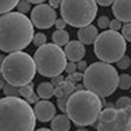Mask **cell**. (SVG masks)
<instances>
[{"label":"cell","instance_id":"obj_1","mask_svg":"<svg viewBox=\"0 0 131 131\" xmlns=\"http://www.w3.org/2000/svg\"><path fill=\"white\" fill-rule=\"evenodd\" d=\"M34 26L26 14L9 12L0 17V51H23L32 42Z\"/></svg>","mask_w":131,"mask_h":131},{"label":"cell","instance_id":"obj_2","mask_svg":"<svg viewBox=\"0 0 131 131\" xmlns=\"http://www.w3.org/2000/svg\"><path fill=\"white\" fill-rule=\"evenodd\" d=\"M34 110L23 97L6 96L0 99V131H34Z\"/></svg>","mask_w":131,"mask_h":131},{"label":"cell","instance_id":"obj_3","mask_svg":"<svg viewBox=\"0 0 131 131\" xmlns=\"http://www.w3.org/2000/svg\"><path fill=\"white\" fill-rule=\"evenodd\" d=\"M102 107V99L97 94L82 89V90H75L68 97L65 113L69 120L78 127H86V125H93L97 121Z\"/></svg>","mask_w":131,"mask_h":131},{"label":"cell","instance_id":"obj_4","mask_svg":"<svg viewBox=\"0 0 131 131\" xmlns=\"http://www.w3.org/2000/svg\"><path fill=\"white\" fill-rule=\"evenodd\" d=\"M82 82L86 90L97 94L100 99H104L116 92L118 86V73L111 63L99 61L88 65L83 72Z\"/></svg>","mask_w":131,"mask_h":131},{"label":"cell","instance_id":"obj_5","mask_svg":"<svg viewBox=\"0 0 131 131\" xmlns=\"http://www.w3.org/2000/svg\"><path fill=\"white\" fill-rule=\"evenodd\" d=\"M2 68V78L13 86H23L31 83L35 76V63L31 55L23 51L10 52L3 59Z\"/></svg>","mask_w":131,"mask_h":131},{"label":"cell","instance_id":"obj_6","mask_svg":"<svg viewBox=\"0 0 131 131\" xmlns=\"http://www.w3.org/2000/svg\"><path fill=\"white\" fill-rule=\"evenodd\" d=\"M32 59L37 72L45 78H54L65 71V51L57 44H44L38 47Z\"/></svg>","mask_w":131,"mask_h":131},{"label":"cell","instance_id":"obj_7","mask_svg":"<svg viewBox=\"0 0 131 131\" xmlns=\"http://www.w3.org/2000/svg\"><path fill=\"white\" fill-rule=\"evenodd\" d=\"M59 7L65 23L75 28L92 24L97 14L96 0H62Z\"/></svg>","mask_w":131,"mask_h":131},{"label":"cell","instance_id":"obj_8","mask_svg":"<svg viewBox=\"0 0 131 131\" xmlns=\"http://www.w3.org/2000/svg\"><path fill=\"white\" fill-rule=\"evenodd\" d=\"M94 55L100 61L107 63H114L125 54L127 41L118 31L106 30L97 35L94 41Z\"/></svg>","mask_w":131,"mask_h":131},{"label":"cell","instance_id":"obj_9","mask_svg":"<svg viewBox=\"0 0 131 131\" xmlns=\"http://www.w3.org/2000/svg\"><path fill=\"white\" fill-rule=\"evenodd\" d=\"M97 131H131V106L124 108H117V114L113 120L96 125Z\"/></svg>","mask_w":131,"mask_h":131},{"label":"cell","instance_id":"obj_10","mask_svg":"<svg viewBox=\"0 0 131 131\" xmlns=\"http://www.w3.org/2000/svg\"><path fill=\"white\" fill-rule=\"evenodd\" d=\"M30 20H31L32 26L40 28V30L51 28L55 24V20H57V12L49 4L40 3L32 9L31 18Z\"/></svg>","mask_w":131,"mask_h":131},{"label":"cell","instance_id":"obj_11","mask_svg":"<svg viewBox=\"0 0 131 131\" xmlns=\"http://www.w3.org/2000/svg\"><path fill=\"white\" fill-rule=\"evenodd\" d=\"M55 113H57V108H55V104L51 103L49 100H38L35 103L34 107V114L35 118L41 123H48L51 121L55 117Z\"/></svg>","mask_w":131,"mask_h":131},{"label":"cell","instance_id":"obj_12","mask_svg":"<svg viewBox=\"0 0 131 131\" xmlns=\"http://www.w3.org/2000/svg\"><path fill=\"white\" fill-rule=\"evenodd\" d=\"M111 10L117 20L123 23L131 21V0H114Z\"/></svg>","mask_w":131,"mask_h":131},{"label":"cell","instance_id":"obj_13","mask_svg":"<svg viewBox=\"0 0 131 131\" xmlns=\"http://www.w3.org/2000/svg\"><path fill=\"white\" fill-rule=\"evenodd\" d=\"M65 55H66V59H69L71 62H78V61L83 59L86 54V48L79 40H73V41H69L68 44L65 45Z\"/></svg>","mask_w":131,"mask_h":131},{"label":"cell","instance_id":"obj_14","mask_svg":"<svg viewBox=\"0 0 131 131\" xmlns=\"http://www.w3.org/2000/svg\"><path fill=\"white\" fill-rule=\"evenodd\" d=\"M99 31H97V27L88 24L85 27H80L79 31H78V40L83 44V45H90L96 41Z\"/></svg>","mask_w":131,"mask_h":131},{"label":"cell","instance_id":"obj_15","mask_svg":"<svg viewBox=\"0 0 131 131\" xmlns=\"http://www.w3.org/2000/svg\"><path fill=\"white\" fill-rule=\"evenodd\" d=\"M51 130L52 131H69L71 130V120L66 114L55 116L51 120Z\"/></svg>","mask_w":131,"mask_h":131},{"label":"cell","instance_id":"obj_16","mask_svg":"<svg viewBox=\"0 0 131 131\" xmlns=\"http://www.w3.org/2000/svg\"><path fill=\"white\" fill-rule=\"evenodd\" d=\"M54 90L55 88L52 86L51 82H42L38 85L37 88V94L40 99H44V100H48L54 96Z\"/></svg>","mask_w":131,"mask_h":131},{"label":"cell","instance_id":"obj_17","mask_svg":"<svg viewBox=\"0 0 131 131\" xmlns=\"http://www.w3.org/2000/svg\"><path fill=\"white\" fill-rule=\"evenodd\" d=\"M52 41H54V44H57L59 47H65L69 42V32L65 28L55 30V32L52 34Z\"/></svg>","mask_w":131,"mask_h":131},{"label":"cell","instance_id":"obj_18","mask_svg":"<svg viewBox=\"0 0 131 131\" xmlns=\"http://www.w3.org/2000/svg\"><path fill=\"white\" fill-rule=\"evenodd\" d=\"M18 0H0V14L12 12L13 9H16Z\"/></svg>","mask_w":131,"mask_h":131},{"label":"cell","instance_id":"obj_19","mask_svg":"<svg viewBox=\"0 0 131 131\" xmlns=\"http://www.w3.org/2000/svg\"><path fill=\"white\" fill-rule=\"evenodd\" d=\"M121 90H130L131 89V76L128 73L118 75V86Z\"/></svg>","mask_w":131,"mask_h":131},{"label":"cell","instance_id":"obj_20","mask_svg":"<svg viewBox=\"0 0 131 131\" xmlns=\"http://www.w3.org/2000/svg\"><path fill=\"white\" fill-rule=\"evenodd\" d=\"M18 93H20V97H23V99L30 97L34 93V86H32V83H27V85L20 86L18 88Z\"/></svg>","mask_w":131,"mask_h":131},{"label":"cell","instance_id":"obj_21","mask_svg":"<svg viewBox=\"0 0 131 131\" xmlns=\"http://www.w3.org/2000/svg\"><path fill=\"white\" fill-rule=\"evenodd\" d=\"M3 92H4V94H6V96L20 97V93H18V86H13V85H10V83H4Z\"/></svg>","mask_w":131,"mask_h":131},{"label":"cell","instance_id":"obj_22","mask_svg":"<svg viewBox=\"0 0 131 131\" xmlns=\"http://www.w3.org/2000/svg\"><path fill=\"white\" fill-rule=\"evenodd\" d=\"M16 9H17L20 13L26 14V13H28L30 10H31V3H30L28 0H18V3H17V6H16Z\"/></svg>","mask_w":131,"mask_h":131},{"label":"cell","instance_id":"obj_23","mask_svg":"<svg viewBox=\"0 0 131 131\" xmlns=\"http://www.w3.org/2000/svg\"><path fill=\"white\" fill-rule=\"evenodd\" d=\"M116 65H117V68H120V69H128V68L131 66V58L127 57V55L124 54V55H123V57L116 62Z\"/></svg>","mask_w":131,"mask_h":131},{"label":"cell","instance_id":"obj_24","mask_svg":"<svg viewBox=\"0 0 131 131\" xmlns=\"http://www.w3.org/2000/svg\"><path fill=\"white\" fill-rule=\"evenodd\" d=\"M32 44H34L35 47H41V45H44V44H47V35L44 34V32H37V34H34V37H32Z\"/></svg>","mask_w":131,"mask_h":131},{"label":"cell","instance_id":"obj_25","mask_svg":"<svg viewBox=\"0 0 131 131\" xmlns=\"http://www.w3.org/2000/svg\"><path fill=\"white\" fill-rule=\"evenodd\" d=\"M120 34L124 37L125 41L131 42V21L130 23H125L124 26H121V32H120Z\"/></svg>","mask_w":131,"mask_h":131},{"label":"cell","instance_id":"obj_26","mask_svg":"<svg viewBox=\"0 0 131 131\" xmlns=\"http://www.w3.org/2000/svg\"><path fill=\"white\" fill-rule=\"evenodd\" d=\"M131 106V97H127V96H121L118 100L116 102L114 107L116 108H124V107H128Z\"/></svg>","mask_w":131,"mask_h":131},{"label":"cell","instance_id":"obj_27","mask_svg":"<svg viewBox=\"0 0 131 131\" xmlns=\"http://www.w3.org/2000/svg\"><path fill=\"white\" fill-rule=\"evenodd\" d=\"M82 79H83V73L82 72H73V73H71V75H68V78H66V80H69V82H72V83H78V82H82Z\"/></svg>","mask_w":131,"mask_h":131},{"label":"cell","instance_id":"obj_28","mask_svg":"<svg viewBox=\"0 0 131 131\" xmlns=\"http://www.w3.org/2000/svg\"><path fill=\"white\" fill-rule=\"evenodd\" d=\"M108 24H110V18L107 16H100L99 20H97V27L102 30H106L108 28Z\"/></svg>","mask_w":131,"mask_h":131},{"label":"cell","instance_id":"obj_29","mask_svg":"<svg viewBox=\"0 0 131 131\" xmlns=\"http://www.w3.org/2000/svg\"><path fill=\"white\" fill-rule=\"evenodd\" d=\"M68 97H69V96L58 97V108H59L61 111H63V113L66 111V103H68Z\"/></svg>","mask_w":131,"mask_h":131},{"label":"cell","instance_id":"obj_30","mask_svg":"<svg viewBox=\"0 0 131 131\" xmlns=\"http://www.w3.org/2000/svg\"><path fill=\"white\" fill-rule=\"evenodd\" d=\"M121 21L117 20V18H114V20H110V24H108V28L113 30V31H120L121 30Z\"/></svg>","mask_w":131,"mask_h":131},{"label":"cell","instance_id":"obj_31","mask_svg":"<svg viewBox=\"0 0 131 131\" xmlns=\"http://www.w3.org/2000/svg\"><path fill=\"white\" fill-rule=\"evenodd\" d=\"M78 69H76V62H66V65H65V72L68 75H71V73H73V72H76Z\"/></svg>","mask_w":131,"mask_h":131},{"label":"cell","instance_id":"obj_32","mask_svg":"<svg viewBox=\"0 0 131 131\" xmlns=\"http://www.w3.org/2000/svg\"><path fill=\"white\" fill-rule=\"evenodd\" d=\"M65 80V78L62 76V75H57V76H54V78H51V83H52V86H59L61 83Z\"/></svg>","mask_w":131,"mask_h":131},{"label":"cell","instance_id":"obj_33","mask_svg":"<svg viewBox=\"0 0 131 131\" xmlns=\"http://www.w3.org/2000/svg\"><path fill=\"white\" fill-rule=\"evenodd\" d=\"M86 68H88V63H86V61H83V59H80V61H78L76 62V69H78V72H85L86 71Z\"/></svg>","mask_w":131,"mask_h":131},{"label":"cell","instance_id":"obj_34","mask_svg":"<svg viewBox=\"0 0 131 131\" xmlns=\"http://www.w3.org/2000/svg\"><path fill=\"white\" fill-rule=\"evenodd\" d=\"M54 26L57 27V30H63L66 27V23H65V20H63V18H57Z\"/></svg>","mask_w":131,"mask_h":131},{"label":"cell","instance_id":"obj_35","mask_svg":"<svg viewBox=\"0 0 131 131\" xmlns=\"http://www.w3.org/2000/svg\"><path fill=\"white\" fill-rule=\"evenodd\" d=\"M27 103H30V104H35V103L38 102V100H40V97H38V94H35V93H32L31 96L30 97H27Z\"/></svg>","mask_w":131,"mask_h":131},{"label":"cell","instance_id":"obj_36","mask_svg":"<svg viewBox=\"0 0 131 131\" xmlns=\"http://www.w3.org/2000/svg\"><path fill=\"white\" fill-rule=\"evenodd\" d=\"M113 2H114V0H96V3L100 4V6H103V7L111 6V4H113Z\"/></svg>","mask_w":131,"mask_h":131},{"label":"cell","instance_id":"obj_37","mask_svg":"<svg viewBox=\"0 0 131 131\" xmlns=\"http://www.w3.org/2000/svg\"><path fill=\"white\" fill-rule=\"evenodd\" d=\"M61 2H62V0H49V6L57 9V7L61 6Z\"/></svg>","mask_w":131,"mask_h":131},{"label":"cell","instance_id":"obj_38","mask_svg":"<svg viewBox=\"0 0 131 131\" xmlns=\"http://www.w3.org/2000/svg\"><path fill=\"white\" fill-rule=\"evenodd\" d=\"M30 3H32V4H40V3H44L45 0H28Z\"/></svg>","mask_w":131,"mask_h":131},{"label":"cell","instance_id":"obj_39","mask_svg":"<svg viewBox=\"0 0 131 131\" xmlns=\"http://www.w3.org/2000/svg\"><path fill=\"white\" fill-rule=\"evenodd\" d=\"M82 89H85L83 85H75V90H82Z\"/></svg>","mask_w":131,"mask_h":131},{"label":"cell","instance_id":"obj_40","mask_svg":"<svg viewBox=\"0 0 131 131\" xmlns=\"http://www.w3.org/2000/svg\"><path fill=\"white\" fill-rule=\"evenodd\" d=\"M4 83H6V80L3 79V78H0V89H3V86H4Z\"/></svg>","mask_w":131,"mask_h":131},{"label":"cell","instance_id":"obj_41","mask_svg":"<svg viewBox=\"0 0 131 131\" xmlns=\"http://www.w3.org/2000/svg\"><path fill=\"white\" fill-rule=\"evenodd\" d=\"M35 131H52V130H49V128H38V130H35Z\"/></svg>","mask_w":131,"mask_h":131},{"label":"cell","instance_id":"obj_42","mask_svg":"<svg viewBox=\"0 0 131 131\" xmlns=\"http://www.w3.org/2000/svg\"><path fill=\"white\" fill-rule=\"evenodd\" d=\"M3 59H4V55H0V65L3 63Z\"/></svg>","mask_w":131,"mask_h":131},{"label":"cell","instance_id":"obj_43","mask_svg":"<svg viewBox=\"0 0 131 131\" xmlns=\"http://www.w3.org/2000/svg\"><path fill=\"white\" fill-rule=\"evenodd\" d=\"M76 131H89V130H86V128H78Z\"/></svg>","mask_w":131,"mask_h":131},{"label":"cell","instance_id":"obj_44","mask_svg":"<svg viewBox=\"0 0 131 131\" xmlns=\"http://www.w3.org/2000/svg\"><path fill=\"white\" fill-rule=\"evenodd\" d=\"M0 78H2V68H0Z\"/></svg>","mask_w":131,"mask_h":131}]
</instances>
